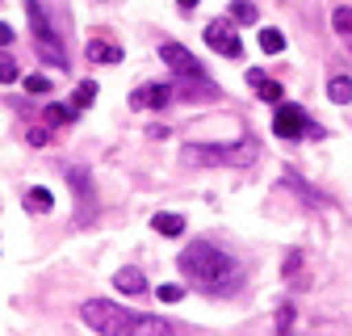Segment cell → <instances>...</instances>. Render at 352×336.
<instances>
[{
  "mask_svg": "<svg viewBox=\"0 0 352 336\" xmlns=\"http://www.w3.org/2000/svg\"><path fill=\"white\" fill-rule=\"evenodd\" d=\"M80 315H84L88 328L101 332V336H172V319L130 311V307H118L109 299H88L80 307Z\"/></svg>",
  "mask_w": 352,
  "mask_h": 336,
  "instance_id": "6da1fadb",
  "label": "cell"
},
{
  "mask_svg": "<svg viewBox=\"0 0 352 336\" xmlns=\"http://www.w3.org/2000/svg\"><path fill=\"white\" fill-rule=\"evenodd\" d=\"M231 257L223 248H214L210 240H193L185 252H181V273L193 282V286H206V290H214V286H223L227 277H231Z\"/></svg>",
  "mask_w": 352,
  "mask_h": 336,
  "instance_id": "7a4b0ae2",
  "label": "cell"
},
{
  "mask_svg": "<svg viewBox=\"0 0 352 336\" xmlns=\"http://www.w3.org/2000/svg\"><path fill=\"white\" fill-rule=\"evenodd\" d=\"M160 55H164V63L176 72V93H181L185 101H214V97H218V84L206 76V67H201L185 47H176V42H164Z\"/></svg>",
  "mask_w": 352,
  "mask_h": 336,
  "instance_id": "3957f363",
  "label": "cell"
},
{
  "mask_svg": "<svg viewBox=\"0 0 352 336\" xmlns=\"http://www.w3.org/2000/svg\"><path fill=\"white\" fill-rule=\"evenodd\" d=\"M185 156H193L197 164H248V160L260 156V147H256V139H239L231 147H223V143H189Z\"/></svg>",
  "mask_w": 352,
  "mask_h": 336,
  "instance_id": "277c9868",
  "label": "cell"
},
{
  "mask_svg": "<svg viewBox=\"0 0 352 336\" xmlns=\"http://www.w3.org/2000/svg\"><path fill=\"white\" fill-rule=\"evenodd\" d=\"M25 9H30V30L38 38V59H47V63H55L63 72L67 67V55L59 47V38L51 34V21H47V13H42V0H25Z\"/></svg>",
  "mask_w": 352,
  "mask_h": 336,
  "instance_id": "5b68a950",
  "label": "cell"
},
{
  "mask_svg": "<svg viewBox=\"0 0 352 336\" xmlns=\"http://www.w3.org/2000/svg\"><path fill=\"white\" fill-rule=\"evenodd\" d=\"M306 126H311V118H306L302 105H277V114H273V135L277 139H302Z\"/></svg>",
  "mask_w": 352,
  "mask_h": 336,
  "instance_id": "8992f818",
  "label": "cell"
},
{
  "mask_svg": "<svg viewBox=\"0 0 352 336\" xmlns=\"http://www.w3.org/2000/svg\"><path fill=\"white\" fill-rule=\"evenodd\" d=\"M206 47L223 51L227 59H239V55H243V42H239V34H235L227 21H214V25H206Z\"/></svg>",
  "mask_w": 352,
  "mask_h": 336,
  "instance_id": "52a82bcc",
  "label": "cell"
},
{
  "mask_svg": "<svg viewBox=\"0 0 352 336\" xmlns=\"http://www.w3.org/2000/svg\"><path fill=\"white\" fill-rule=\"evenodd\" d=\"M172 89V84H143V89H135V93H130V105H135V109H160V105H168V93Z\"/></svg>",
  "mask_w": 352,
  "mask_h": 336,
  "instance_id": "ba28073f",
  "label": "cell"
},
{
  "mask_svg": "<svg viewBox=\"0 0 352 336\" xmlns=\"http://www.w3.org/2000/svg\"><path fill=\"white\" fill-rule=\"evenodd\" d=\"M248 84H252V89H256V97L260 101H273V105H281V84L277 80H269V76H264V72H248Z\"/></svg>",
  "mask_w": 352,
  "mask_h": 336,
  "instance_id": "9c48e42d",
  "label": "cell"
},
{
  "mask_svg": "<svg viewBox=\"0 0 352 336\" xmlns=\"http://www.w3.org/2000/svg\"><path fill=\"white\" fill-rule=\"evenodd\" d=\"M88 59H93V63H118L122 59V47H118V42H109V38H88Z\"/></svg>",
  "mask_w": 352,
  "mask_h": 336,
  "instance_id": "30bf717a",
  "label": "cell"
},
{
  "mask_svg": "<svg viewBox=\"0 0 352 336\" xmlns=\"http://www.w3.org/2000/svg\"><path fill=\"white\" fill-rule=\"evenodd\" d=\"M113 286L122 290V294H147V277L135 269V265H126V269H118L113 273Z\"/></svg>",
  "mask_w": 352,
  "mask_h": 336,
  "instance_id": "8fae6325",
  "label": "cell"
},
{
  "mask_svg": "<svg viewBox=\"0 0 352 336\" xmlns=\"http://www.w3.org/2000/svg\"><path fill=\"white\" fill-rule=\"evenodd\" d=\"M55 206V193L42 189V185H30L25 189V210H34V215H47V210Z\"/></svg>",
  "mask_w": 352,
  "mask_h": 336,
  "instance_id": "7c38bea8",
  "label": "cell"
},
{
  "mask_svg": "<svg viewBox=\"0 0 352 336\" xmlns=\"http://www.w3.org/2000/svg\"><path fill=\"white\" fill-rule=\"evenodd\" d=\"M151 223H155L160 235H181V231H185V219H181V215H172V210H160Z\"/></svg>",
  "mask_w": 352,
  "mask_h": 336,
  "instance_id": "4fadbf2b",
  "label": "cell"
},
{
  "mask_svg": "<svg viewBox=\"0 0 352 336\" xmlns=\"http://www.w3.org/2000/svg\"><path fill=\"white\" fill-rule=\"evenodd\" d=\"M97 101V84L93 80H84V84H76V93H72V109L80 114V109H88V105H93Z\"/></svg>",
  "mask_w": 352,
  "mask_h": 336,
  "instance_id": "5bb4252c",
  "label": "cell"
},
{
  "mask_svg": "<svg viewBox=\"0 0 352 336\" xmlns=\"http://www.w3.org/2000/svg\"><path fill=\"white\" fill-rule=\"evenodd\" d=\"M327 97H331L336 105H348V101H352V80H348V76H336V80L327 84Z\"/></svg>",
  "mask_w": 352,
  "mask_h": 336,
  "instance_id": "9a60e30c",
  "label": "cell"
},
{
  "mask_svg": "<svg viewBox=\"0 0 352 336\" xmlns=\"http://www.w3.org/2000/svg\"><path fill=\"white\" fill-rule=\"evenodd\" d=\"M260 51H264V55H281V51H285L281 30H260Z\"/></svg>",
  "mask_w": 352,
  "mask_h": 336,
  "instance_id": "2e32d148",
  "label": "cell"
},
{
  "mask_svg": "<svg viewBox=\"0 0 352 336\" xmlns=\"http://www.w3.org/2000/svg\"><path fill=\"white\" fill-rule=\"evenodd\" d=\"M72 118H76L72 105H47V114H42V122H47V126H67Z\"/></svg>",
  "mask_w": 352,
  "mask_h": 336,
  "instance_id": "e0dca14e",
  "label": "cell"
},
{
  "mask_svg": "<svg viewBox=\"0 0 352 336\" xmlns=\"http://www.w3.org/2000/svg\"><path fill=\"white\" fill-rule=\"evenodd\" d=\"M231 17H235L239 25H252V21H256V5H252V0H235V5H231Z\"/></svg>",
  "mask_w": 352,
  "mask_h": 336,
  "instance_id": "ac0fdd59",
  "label": "cell"
},
{
  "mask_svg": "<svg viewBox=\"0 0 352 336\" xmlns=\"http://www.w3.org/2000/svg\"><path fill=\"white\" fill-rule=\"evenodd\" d=\"M72 185H76V202H80V210H84V198H88V189H93V185H88V173H84V168H72Z\"/></svg>",
  "mask_w": 352,
  "mask_h": 336,
  "instance_id": "d6986e66",
  "label": "cell"
},
{
  "mask_svg": "<svg viewBox=\"0 0 352 336\" xmlns=\"http://www.w3.org/2000/svg\"><path fill=\"white\" fill-rule=\"evenodd\" d=\"M289 332H294V307L281 303L277 307V336H289Z\"/></svg>",
  "mask_w": 352,
  "mask_h": 336,
  "instance_id": "ffe728a7",
  "label": "cell"
},
{
  "mask_svg": "<svg viewBox=\"0 0 352 336\" xmlns=\"http://www.w3.org/2000/svg\"><path fill=\"white\" fill-rule=\"evenodd\" d=\"M25 93H30V97L51 93V80H47V76H25Z\"/></svg>",
  "mask_w": 352,
  "mask_h": 336,
  "instance_id": "44dd1931",
  "label": "cell"
},
{
  "mask_svg": "<svg viewBox=\"0 0 352 336\" xmlns=\"http://www.w3.org/2000/svg\"><path fill=\"white\" fill-rule=\"evenodd\" d=\"M13 80H17V59L0 55V84H13Z\"/></svg>",
  "mask_w": 352,
  "mask_h": 336,
  "instance_id": "7402d4cb",
  "label": "cell"
},
{
  "mask_svg": "<svg viewBox=\"0 0 352 336\" xmlns=\"http://www.w3.org/2000/svg\"><path fill=\"white\" fill-rule=\"evenodd\" d=\"M331 25H336V30H340V34L348 38V34H352V9H336V17H331Z\"/></svg>",
  "mask_w": 352,
  "mask_h": 336,
  "instance_id": "603a6c76",
  "label": "cell"
},
{
  "mask_svg": "<svg viewBox=\"0 0 352 336\" xmlns=\"http://www.w3.org/2000/svg\"><path fill=\"white\" fill-rule=\"evenodd\" d=\"M155 294H160V299H164V303H181V294H185V290H181V286H176V282H164V286H160Z\"/></svg>",
  "mask_w": 352,
  "mask_h": 336,
  "instance_id": "cb8c5ba5",
  "label": "cell"
},
{
  "mask_svg": "<svg viewBox=\"0 0 352 336\" xmlns=\"http://www.w3.org/2000/svg\"><path fill=\"white\" fill-rule=\"evenodd\" d=\"M30 143H34V147L47 143V126H30Z\"/></svg>",
  "mask_w": 352,
  "mask_h": 336,
  "instance_id": "d4e9b609",
  "label": "cell"
},
{
  "mask_svg": "<svg viewBox=\"0 0 352 336\" xmlns=\"http://www.w3.org/2000/svg\"><path fill=\"white\" fill-rule=\"evenodd\" d=\"M13 38H17V34H13V25H5V21H0V47H9Z\"/></svg>",
  "mask_w": 352,
  "mask_h": 336,
  "instance_id": "484cf974",
  "label": "cell"
},
{
  "mask_svg": "<svg viewBox=\"0 0 352 336\" xmlns=\"http://www.w3.org/2000/svg\"><path fill=\"white\" fill-rule=\"evenodd\" d=\"M176 5H181V9H197V5H201V0H176Z\"/></svg>",
  "mask_w": 352,
  "mask_h": 336,
  "instance_id": "4316f807",
  "label": "cell"
},
{
  "mask_svg": "<svg viewBox=\"0 0 352 336\" xmlns=\"http://www.w3.org/2000/svg\"><path fill=\"white\" fill-rule=\"evenodd\" d=\"M348 42H352V34H348Z\"/></svg>",
  "mask_w": 352,
  "mask_h": 336,
  "instance_id": "83f0119b",
  "label": "cell"
}]
</instances>
